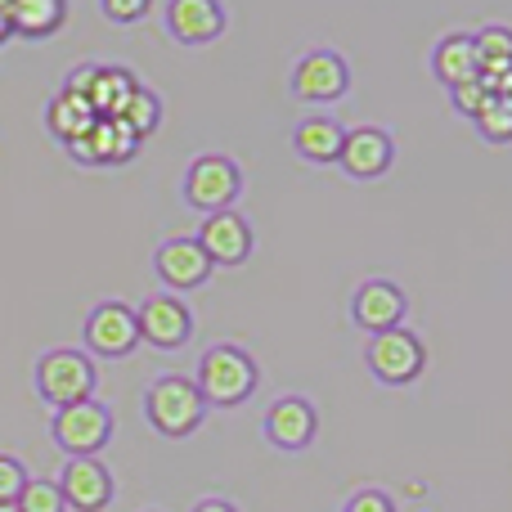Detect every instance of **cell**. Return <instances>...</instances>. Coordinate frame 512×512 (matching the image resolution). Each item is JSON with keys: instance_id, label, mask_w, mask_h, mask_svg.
Segmentation results:
<instances>
[{"instance_id": "28", "label": "cell", "mask_w": 512, "mask_h": 512, "mask_svg": "<svg viewBox=\"0 0 512 512\" xmlns=\"http://www.w3.org/2000/svg\"><path fill=\"white\" fill-rule=\"evenodd\" d=\"M450 99H454V108H459L463 117H477L481 108H486V99H490V90H486V81H463V86H454L450 90Z\"/></svg>"}, {"instance_id": "23", "label": "cell", "mask_w": 512, "mask_h": 512, "mask_svg": "<svg viewBox=\"0 0 512 512\" xmlns=\"http://www.w3.org/2000/svg\"><path fill=\"white\" fill-rule=\"evenodd\" d=\"M472 41H477L481 77H504V72H512V27L490 23V27H481Z\"/></svg>"}, {"instance_id": "3", "label": "cell", "mask_w": 512, "mask_h": 512, "mask_svg": "<svg viewBox=\"0 0 512 512\" xmlns=\"http://www.w3.org/2000/svg\"><path fill=\"white\" fill-rule=\"evenodd\" d=\"M36 396L45 400L50 409H63V405H77V400H95V360H90L86 351H45L41 360H36Z\"/></svg>"}, {"instance_id": "26", "label": "cell", "mask_w": 512, "mask_h": 512, "mask_svg": "<svg viewBox=\"0 0 512 512\" xmlns=\"http://www.w3.org/2000/svg\"><path fill=\"white\" fill-rule=\"evenodd\" d=\"M18 508L23 512H68V499H63L59 481H27L23 495H18Z\"/></svg>"}, {"instance_id": "13", "label": "cell", "mask_w": 512, "mask_h": 512, "mask_svg": "<svg viewBox=\"0 0 512 512\" xmlns=\"http://www.w3.org/2000/svg\"><path fill=\"white\" fill-rule=\"evenodd\" d=\"M315 432H319V414L306 396H283V400H274L270 414H265V441H270L274 450L297 454L315 441Z\"/></svg>"}, {"instance_id": "15", "label": "cell", "mask_w": 512, "mask_h": 512, "mask_svg": "<svg viewBox=\"0 0 512 512\" xmlns=\"http://www.w3.org/2000/svg\"><path fill=\"white\" fill-rule=\"evenodd\" d=\"M63 149H68L77 162H86V167H104V162L135 158V149H140V135L126 131L117 117H95V126H90L86 135H77L72 144H63Z\"/></svg>"}, {"instance_id": "5", "label": "cell", "mask_w": 512, "mask_h": 512, "mask_svg": "<svg viewBox=\"0 0 512 512\" xmlns=\"http://www.w3.org/2000/svg\"><path fill=\"white\" fill-rule=\"evenodd\" d=\"M50 436L68 459H95L108 441H113V409L99 400H77V405L54 409L50 418Z\"/></svg>"}, {"instance_id": "31", "label": "cell", "mask_w": 512, "mask_h": 512, "mask_svg": "<svg viewBox=\"0 0 512 512\" xmlns=\"http://www.w3.org/2000/svg\"><path fill=\"white\" fill-rule=\"evenodd\" d=\"M342 512H396V504H391L382 490H360V495H351L346 499V508Z\"/></svg>"}, {"instance_id": "16", "label": "cell", "mask_w": 512, "mask_h": 512, "mask_svg": "<svg viewBox=\"0 0 512 512\" xmlns=\"http://www.w3.org/2000/svg\"><path fill=\"white\" fill-rule=\"evenodd\" d=\"M252 225L239 212H216L203 216V230H198V248L212 256V265H243L252 256Z\"/></svg>"}, {"instance_id": "12", "label": "cell", "mask_w": 512, "mask_h": 512, "mask_svg": "<svg viewBox=\"0 0 512 512\" xmlns=\"http://www.w3.org/2000/svg\"><path fill=\"white\" fill-rule=\"evenodd\" d=\"M405 292L396 288L391 279H369L355 288L351 297V319L355 328H364V333H387V328H400L405 324Z\"/></svg>"}, {"instance_id": "24", "label": "cell", "mask_w": 512, "mask_h": 512, "mask_svg": "<svg viewBox=\"0 0 512 512\" xmlns=\"http://www.w3.org/2000/svg\"><path fill=\"white\" fill-rule=\"evenodd\" d=\"M117 122H122L126 131H135V135L144 140V135H153V131H158V122H162V99L153 95L149 86H140V90L131 95V104L117 113Z\"/></svg>"}, {"instance_id": "34", "label": "cell", "mask_w": 512, "mask_h": 512, "mask_svg": "<svg viewBox=\"0 0 512 512\" xmlns=\"http://www.w3.org/2000/svg\"><path fill=\"white\" fill-rule=\"evenodd\" d=\"M0 512H23V508H18V504H0Z\"/></svg>"}, {"instance_id": "30", "label": "cell", "mask_w": 512, "mask_h": 512, "mask_svg": "<svg viewBox=\"0 0 512 512\" xmlns=\"http://www.w3.org/2000/svg\"><path fill=\"white\" fill-rule=\"evenodd\" d=\"M95 77H99V63H77V68L68 72V81H63V90L68 95H81L90 104V90H95Z\"/></svg>"}, {"instance_id": "17", "label": "cell", "mask_w": 512, "mask_h": 512, "mask_svg": "<svg viewBox=\"0 0 512 512\" xmlns=\"http://www.w3.org/2000/svg\"><path fill=\"white\" fill-rule=\"evenodd\" d=\"M167 32L180 45H207L225 32L221 0H167Z\"/></svg>"}, {"instance_id": "29", "label": "cell", "mask_w": 512, "mask_h": 512, "mask_svg": "<svg viewBox=\"0 0 512 512\" xmlns=\"http://www.w3.org/2000/svg\"><path fill=\"white\" fill-rule=\"evenodd\" d=\"M99 9H104L108 23L126 27V23H140V18L153 9V0H99Z\"/></svg>"}, {"instance_id": "25", "label": "cell", "mask_w": 512, "mask_h": 512, "mask_svg": "<svg viewBox=\"0 0 512 512\" xmlns=\"http://www.w3.org/2000/svg\"><path fill=\"white\" fill-rule=\"evenodd\" d=\"M477 131H481V140H490V144H508L512 140V95H490L486 99V108H481L477 117Z\"/></svg>"}, {"instance_id": "21", "label": "cell", "mask_w": 512, "mask_h": 512, "mask_svg": "<svg viewBox=\"0 0 512 512\" xmlns=\"http://www.w3.org/2000/svg\"><path fill=\"white\" fill-rule=\"evenodd\" d=\"M135 90H140V81H135L131 68H117V63H99L95 90H90V108H95V117H117L126 104H131Z\"/></svg>"}, {"instance_id": "22", "label": "cell", "mask_w": 512, "mask_h": 512, "mask_svg": "<svg viewBox=\"0 0 512 512\" xmlns=\"http://www.w3.org/2000/svg\"><path fill=\"white\" fill-rule=\"evenodd\" d=\"M45 126H50V135L59 144H72L77 135H86L90 126H95V108H90L81 95L59 90V95L50 99V108H45Z\"/></svg>"}, {"instance_id": "1", "label": "cell", "mask_w": 512, "mask_h": 512, "mask_svg": "<svg viewBox=\"0 0 512 512\" xmlns=\"http://www.w3.org/2000/svg\"><path fill=\"white\" fill-rule=\"evenodd\" d=\"M203 414L207 400L198 391V382L185 378V373H167V378H158L144 391V418H149V427L158 436H171V441L194 436L203 427Z\"/></svg>"}, {"instance_id": "27", "label": "cell", "mask_w": 512, "mask_h": 512, "mask_svg": "<svg viewBox=\"0 0 512 512\" xmlns=\"http://www.w3.org/2000/svg\"><path fill=\"white\" fill-rule=\"evenodd\" d=\"M27 468L14 459V454H0V504H18V495H23L27 486Z\"/></svg>"}, {"instance_id": "35", "label": "cell", "mask_w": 512, "mask_h": 512, "mask_svg": "<svg viewBox=\"0 0 512 512\" xmlns=\"http://www.w3.org/2000/svg\"><path fill=\"white\" fill-rule=\"evenodd\" d=\"M0 9H9V0H0Z\"/></svg>"}, {"instance_id": "33", "label": "cell", "mask_w": 512, "mask_h": 512, "mask_svg": "<svg viewBox=\"0 0 512 512\" xmlns=\"http://www.w3.org/2000/svg\"><path fill=\"white\" fill-rule=\"evenodd\" d=\"M5 36H14V27H9V14L0 9V41H5Z\"/></svg>"}, {"instance_id": "8", "label": "cell", "mask_w": 512, "mask_h": 512, "mask_svg": "<svg viewBox=\"0 0 512 512\" xmlns=\"http://www.w3.org/2000/svg\"><path fill=\"white\" fill-rule=\"evenodd\" d=\"M135 324H140V342L158 351H180L194 337V315L176 292H153L144 306H135Z\"/></svg>"}, {"instance_id": "20", "label": "cell", "mask_w": 512, "mask_h": 512, "mask_svg": "<svg viewBox=\"0 0 512 512\" xmlns=\"http://www.w3.org/2000/svg\"><path fill=\"white\" fill-rule=\"evenodd\" d=\"M9 27L27 41H41V36H54L63 23H68V0H9Z\"/></svg>"}, {"instance_id": "2", "label": "cell", "mask_w": 512, "mask_h": 512, "mask_svg": "<svg viewBox=\"0 0 512 512\" xmlns=\"http://www.w3.org/2000/svg\"><path fill=\"white\" fill-rule=\"evenodd\" d=\"M194 382H198V391H203L207 405L234 409V405H243V400H252L261 373H256V360L243 351V346L221 342V346H212V351H203Z\"/></svg>"}, {"instance_id": "11", "label": "cell", "mask_w": 512, "mask_h": 512, "mask_svg": "<svg viewBox=\"0 0 512 512\" xmlns=\"http://www.w3.org/2000/svg\"><path fill=\"white\" fill-rule=\"evenodd\" d=\"M337 162H342V171L351 180H378L396 162V140L382 126H355V131H346Z\"/></svg>"}, {"instance_id": "19", "label": "cell", "mask_w": 512, "mask_h": 512, "mask_svg": "<svg viewBox=\"0 0 512 512\" xmlns=\"http://www.w3.org/2000/svg\"><path fill=\"white\" fill-rule=\"evenodd\" d=\"M432 72L436 81H441L445 90L463 86V81H477L481 68H477V41H472L468 32H450L436 41L432 50Z\"/></svg>"}, {"instance_id": "14", "label": "cell", "mask_w": 512, "mask_h": 512, "mask_svg": "<svg viewBox=\"0 0 512 512\" xmlns=\"http://www.w3.org/2000/svg\"><path fill=\"white\" fill-rule=\"evenodd\" d=\"M59 490L72 512H104L113 504V477L99 459H68L59 472Z\"/></svg>"}, {"instance_id": "7", "label": "cell", "mask_w": 512, "mask_h": 512, "mask_svg": "<svg viewBox=\"0 0 512 512\" xmlns=\"http://www.w3.org/2000/svg\"><path fill=\"white\" fill-rule=\"evenodd\" d=\"M351 90V68L337 50H306L292 68V95L301 104H337Z\"/></svg>"}, {"instance_id": "4", "label": "cell", "mask_w": 512, "mask_h": 512, "mask_svg": "<svg viewBox=\"0 0 512 512\" xmlns=\"http://www.w3.org/2000/svg\"><path fill=\"white\" fill-rule=\"evenodd\" d=\"M180 194H185V207L203 216H216V212H230L243 194V171L234 158L225 153H203V158L189 162L185 180H180Z\"/></svg>"}, {"instance_id": "10", "label": "cell", "mask_w": 512, "mask_h": 512, "mask_svg": "<svg viewBox=\"0 0 512 512\" xmlns=\"http://www.w3.org/2000/svg\"><path fill=\"white\" fill-rule=\"evenodd\" d=\"M153 270H158L162 288L171 292H194L212 279V256L198 248V239H167L158 252H153Z\"/></svg>"}, {"instance_id": "18", "label": "cell", "mask_w": 512, "mask_h": 512, "mask_svg": "<svg viewBox=\"0 0 512 512\" xmlns=\"http://www.w3.org/2000/svg\"><path fill=\"white\" fill-rule=\"evenodd\" d=\"M342 140H346V126L333 122V117H324V113L301 117V122L292 126V149H297V158L319 162V167L342 158Z\"/></svg>"}, {"instance_id": "32", "label": "cell", "mask_w": 512, "mask_h": 512, "mask_svg": "<svg viewBox=\"0 0 512 512\" xmlns=\"http://www.w3.org/2000/svg\"><path fill=\"white\" fill-rule=\"evenodd\" d=\"M189 512H239V508H234L230 499H198V504L189 508Z\"/></svg>"}, {"instance_id": "9", "label": "cell", "mask_w": 512, "mask_h": 512, "mask_svg": "<svg viewBox=\"0 0 512 512\" xmlns=\"http://www.w3.org/2000/svg\"><path fill=\"white\" fill-rule=\"evenodd\" d=\"M86 346L99 360H126L140 346L135 306H126V301H99L86 319Z\"/></svg>"}, {"instance_id": "6", "label": "cell", "mask_w": 512, "mask_h": 512, "mask_svg": "<svg viewBox=\"0 0 512 512\" xmlns=\"http://www.w3.org/2000/svg\"><path fill=\"white\" fill-rule=\"evenodd\" d=\"M364 364H369V373L382 382V387H409L427 364V346H423V337L409 333V328L400 324V328H387V333L369 337Z\"/></svg>"}]
</instances>
